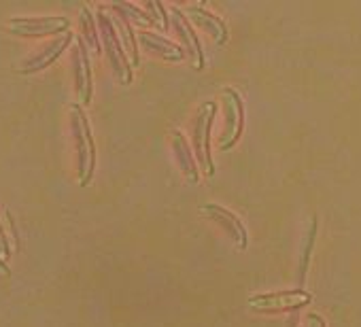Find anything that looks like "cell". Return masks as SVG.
Instances as JSON below:
<instances>
[{
    "label": "cell",
    "mask_w": 361,
    "mask_h": 327,
    "mask_svg": "<svg viewBox=\"0 0 361 327\" xmlns=\"http://www.w3.org/2000/svg\"><path fill=\"white\" fill-rule=\"evenodd\" d=\"M71 134H73V142H75V151H77L79 185L85 187L92 181V175L96 168V144H94L90 121L79 102L71 104Z\"/></svg>",
    "instance_id": "cell-1"
},
{
    "label": "cell",
    "mask_w": 361,
    "mask_h": 327,
    "mask_svg": "<svg viewBox=\"0 0 361 327\" xmlns=\"http://www.w3.org/2000/svg\"><path fill=\"white\" fill-rule=\"evenodd\" d=\"M96 22H98V30H100V39L104 43V51L111 60V66L117 75V79L121 83H130L132 81V64L128 62V56L123 51V45H121V39H119V32L111 20V16L104 13V9H98V16H96Z\"/></svg>",
    "instance_id": "cell-2"
},
{
    "label": "cell",
    "mask_w": 361,
    "mask_h": 327,
    "mask_svg": "<svg viewBox=\"0 0 361 327\" xmlns=\"http://www.w3.org/2000/svg\"><path fill=\"white\" fill-rule=\"evenodd\" d=\"M7 28L16 37L24 39H39V37H49V35H66L71 28L68 18H11L7 22Z\"/></svg>",
    "instance_id": "cell-3"
},
{
    "label": "cell",
    "mask_w": 361,
    "mask_h": 327,
    "mask_svg": "<svg viewBox=\"0 0 361 327\" xmlns=\"http://www.w3.org/2000/svg\"><path fill=\"white\" fill-rule=\"evenodd\" d=\"M217 104L215 102H204L196 115V123H194V144H196V157L200 161V166L204 168V173L211 177L215 175V164L211 157V142H209V134H211V125H213V117H215Z\"/></svg>",
    "instance_id": "cell-4"
},
{
    "label": "cell",
    "mask_w": 361,
    "mask_h": 327,
    "mask_svg": "<svg viewBox=\"0 0 361 327\" xmlns=\"http://www.w3.org/2000/svg\"><path fill=\"white\" fill-rule=\"evenodd\" d=\"M224 109H226V128L221 130V140H219V147L221 151H228L232 149L240 134H243V128H245V109H243V98L236 90L232 87H226L224 90Z\"/></svg>",
    "instance_id": "cell-5"
},
{
    "label": "cell",
    "mask_w": 361,
    "mask_h": 327,
    "mask_svg": "<svg viewBox=\"0 0 361 327\" xmlns=\"http://www.w3.org/2000/svg\"><path fill=\"white\" fill-rule=\"evenodd\" d=\"M73 41H75V35H73L71 30H68L66 35L56 37L54 41H49V43H45L43 47H39V49L35 51V56L26 58V60L20 64L18 70H20L22 75H32V73H39V70L51 66Z\"/></svg>",
    "instance_id": "cell-6"
},
{
    "label": "cell",
    "mask_w": 361,
    "mask_h": 327,
    "mask_svg": "<svg viewBox=\"0 0 361 327\" xmlns=\"http://www.w3.org/2000/svg\"><path fill=\"white\" fill-rule=\"evenodd\" d=\"M312 293L304 289H291V291H276V293H259L249 297V304L257 310H285V308H300L310 304Z\"/></svg>",
    "instance_id": "cell-7"
},
{
    "label": "cell",
    "mask_w": 361,
    "mask_h": 327,
    "mask_svg": "<svg viewBox=\"0 0 361 327\" xmlns=\"http://www.w3.org/2000/svg\"><path fill=\"white\" fill-rule=\"evenodd\" d=\"M73 77H75V92L81 104H90L92 102V68H90L87 45L83 39H77L73 47Z\"/></svg>",
    "instance_id": "cell-8"
},
{
    "label": "cell",
    "mask_w": 361,
    "mask_h": 327,
    "mask_svg": "<svg viewBox=\"0 0 361 327\" xmlns=\"http://www.w3.org/2000/svg\"><path fill=\"white\" fill-rule=\"evenodd\" d=\"M200 211L207 213V215H211V217H213L215 221H219L221 226H226L228 232L232 234V238L236 240V245H238L240 249H245V247L249 245L247 228L243 226V221H240L232 211H228V209H224V206H219V204H204V206H200Z\"/></svg>",
    "instance_id": "cell-9"
},
{
    "label": "cell",
    "mask_w": 361,
    "mask_h": 327,
    "mask_svg": "<svg viewBox=\"0 0 361 327\" xmlns=\"http://www.w3.org/2000/svg\"><path fill=\"white\" fill-rule=\"evenodd\" d=\"M172 149H174V155L180 164V171L185 173V177L196 183L198 181V166H196V159L192 155V149H190V142L185 140V136L180 134L178 130H172Z\"/></svg>",
    "instance_id": "cell-10"
},
{
    "label": "cell",
    "mask_w": 361,
    "mask_h": 327,
    "mask_svg": "<svg viewBox=\"0 0 361 327\" xmlns=\"http://www.w3.org/2000/svg\"><path fill=\"white\" fill-rule=\"evenodd\" d=\"M170 16H172V24H174L176 32L180 35V39H183L185 47H188V49H192V51L196 54V58H198V68H204V56H202L200 41H198L196 32L192 30V26H190L188 18H185L183 13H180V9H178V7H172Z\"/></svg>",
    "instance_id": "cell-11"
},
{
    "label": "cell",
    "mask_w": 361,
    "mask_h": 327,
    "mask_svg": "<svg viewBox=\"0 0 361 327\" xmlns=\"http://www.w3.org/2000/svg\"><path fill=\"white\" fill-rule=\"evenodd\" d=\"M140 41H142V45H145L149 51L161 56L164 60L176 62V60H180V58L185 56V51L180 49L178 45H174V43H170V41H166L164 37L153 35V32H140Z\"/></svg>",
    "instance_id": "cell-12"
},
{
    "label": "cell",
    "mask_w": 361,
    "mask_h": 327,
    "mask_svg": "<svg viewBox=\"0 0 361 327\" xmlns=\"http://www.w3.org/2000/svg\"><path fill=\"white\" fill-rule=\"evenodd\" d=\"M188 13H190L200 26H204V28L215 37V41H217L219 45L228 41V28H226V24H224L219 18H215L213 13H209L204 7H190Z\"/></svg>",
    "instance_id": "cell-13"
},
{
    "label": "cell",
    "mask_w": 361,
    "mask_h": 327,
    "mask_svg": "<svg viewBox=\"0 0 361 327\" xmlns=\"http://www.w3.org/2000/svg\"><path fill=\"white\" fill-rule=\"evenodd\" d=\"M79 22H81V39L85 41V45L87 47H92L96 54H100V30L96 28V18L92 16V11H90V7L87 5H83L81 7V18H79Z\"/></svg>",
    "instance_id": "cell-14"
},
{
    "label": "cell",
    "mask_w": 361,
    "mask_h": 327,
    "mask_svg": "<svg viewBox=\"0 0 361 327\" xmlns=\"http://www.w3.org/2000/svg\"><path fill=\"white\" fill-rule=\"evenodd\" d=\"M115 13V11H113ZM113 24H115V28H117V32H121V39L126 41V47H128V51H130V56H132V66H138V51H136V37H134V30H132V26H130V22L123 18V16H119V13H115L113 18Z\"/></svg>",
    "instance_id": "cell-15"
},
{
    "label": "cell",
    "mask_w": 361,
    "mask_h": 327,
    "mask_svg": "<svg viewBox=\"0 0 361 327\" xmlns=\"http://www.w3.org/2000/svg\"><path fill=\"white\" fill-rule=\"evenodd\" d=\"M104 9H111V11L123 16L128 22L134 20L136 24H147V26H149V24H155L153 16L145 13L142 9H138L136 5H130V3H115V5H109V7H104Z\"/></svg>",
    "instance_id": "cell-16"
},
{
    "label": "cell",
    "mask_w": 361,
    "mask_h": 327,
    "mask_svg": "<svg viewBox=\"0 0 361 327\" xmlns=\"http://www.w3.org/2000/svg\"><path fill=\"white\" fill-rule=\"evenodd\" d=\"M314 236H317V219H312V223H310V234H308V240H306L304 251H302V261H300V283H304V278H306V268H308L310 251H312V245H314Z\"/></svg>",
    "instance_id": "cell-17"
},
{
    "label": "cell",
    "mask_w": 361,
    "mask_h": 327,
    "mask_svg": "<svg viewBox=\"0 0 361 327\" xmlns=\"http://www.w3.org/2000/svg\"><path fill=\"white\" fill-rule=\"evenodd\" d=\"M0 257L3 259L11 257V245H9V238L3 230V223H0Z\"/></svg>",
    "instance_id": "cell-18"
},
{
    "label": "cell",
    "mask_w": 361,
    "mask_h": 327,
    "mask_svg": "<svg viewBox=\"0 0 361 327\" xmlns=\"http://www.w3.org/2000/svg\"><path fill=\"white\" fill-rule=\"evenodd\" d=\"M308 321H310V327H325V323L319 314H308Z\"/></svg>",
    "instance_id": "cell-19"
},
{
    "label": "cell",
    "mask_w": 361,
    "mask_h": 327,
    "mask_svg": "<svg viewBox=\"0 0 361 327\" xmlns=\"http://www.w3.org/2000/svg\"><path fill=\"white\" fill-rule=\"evenodd\" d=\"M0 274H3V276H9V274H11V270H9V266L5 264L3 257H0Z\"/></svg>",
    "instance_id": "cell-20"
}]
</instances>
